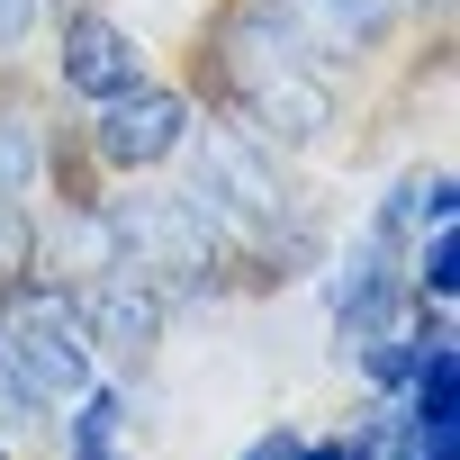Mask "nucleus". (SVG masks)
I'll use <instances>...</instances> for the list:
<instances>
[{
    "instance_id": "0eeeda50",
    "label": "nucleus",
    "mask_w": 460,
    "mask_h": 460,
    "mask_svg": "<svg viewBox=\"0 0 460 460\" xmlns=\"http://www.w3.org/2000/svg\"><path fill=\"white\" fill-rule=\"evenodd\" d=\"M334 307H343V325L352 334H370L388 307H397V271H388V244L370 235L361 253H352V271H343V289H334Z\"/></svg>"
},
{
    "instance_id": "39448f33",
    "label": "nucleus",
    "mask_w": 460,
    "mask_h": 460,
    "mask_svg": "<svg viewBox=\"0 0 460 460\" xmlns=\"http://www.w3.org/2000/svg\"><path fill=\"white\" fill-rule=\"evenodd\" d=\"M154 325H163V298L145 289V271L100 262V289L82 298V334H100V343H118V352H145Z\"/></svg>"
},
{
    "instance_id": "7ed1b4c3",
    "label": "nucleus",
    "mask_w": 460,
    "mask_h": 460,
    "mask_svg": "<svg viewBox=\"0 0 460 460\" xmlns=\"http://www.w3.org/2000/svg\"><path fill=\"white\" fill-rule=\"evenodd\" d=\"M181 199L208 217V235H217V226H280V208H289L280 181H271V163H262L244 136H208Z\"/></svg>"
},
{
    "instance_id": "9d476101",
    "label": "nucleus",
    "mask_w": 460,
    "mask_h": 460,
    "mask_svg": "<svg viewBox=\"0 0 460 460\" xmlns=\"http://www.w3.org/2000/svg\"><path fill=\"white\" fill-rule=\"evenodd\" d=\"M28 19H37V0H0V46H19Z\"/></svg>"
},
{
    "instance_id": "9b49d317",
    "label": "nucleus",
    "mask_w": 460,
    "mask_h": 460,
    "mask_svg": "<svg viewBox=\"0 0 460 460\" xmlns=\"http://www.w3.org/2000/svg\"><path fill=\"white\" fill-rule=\"evenodd\" d=\"M298 451H307V442H289V433H271V442H253L244 460H298Z\"/></svg>"
},
{
    "instance_id": "f03ea898",
    "label": "nucleus",
    "mask_w": 460,
    "mask_h": 460,
    "mask_svg": "<svg viewBox=\"0 0 460 460\" xmlns=\"http://www.w3.org/2000/svg\"><path fill=\"white\" fill-rule=\"evenodd\" d=\"M109 235L127 244V271H163V280H199L217 235H208V217L181 199V190H145L109 217Z\"/></svg>"
},
{
    "instance_id": "ddd939ff",
    "label": "nucleus",
    "mask_w": 460,
    "mask_h": 460,
    "mask_svg": "<svg viewBox=\"0 0 460 460\" xmlns=\"http://www.w3.org/2000/svg\"><path fill=\"white\" fill-rule=\"evenodd\" d=\"M0 460H10V451H0Z\"/></svg>"
},
{
    "instance_id": "6e6552de",
    "label": "nucleus",
    "mask_w": 460,
    "mask_h": 460,
    "mask_svg": "<svg viewBox=\"0 0 460 460\" xmlns=\"http://www.w3.org/2000/svg\"><path fill=\"white\" fill-rule=\"evenodd\" d=\"M343 460H415V415H370L343 442Z\"/></svg>"
},
{
    "instance_id": "20e7f679",
    "label": "nucleus",
    "mask_w": 460,
    "mask_h": 460,
    "mask_svg": "<svg viewBox=\"0 0 460 460\" xmlns=\"http://www.w3.org/2000/svg\"><path fill=\"white\" fill-rule=\"evenodd\" d=\"M181 136H190V109L172 100V91H118L109 100V118H100V154L109 163H127V172H145V163H163V154H181Z\"/></svg>"
},
{
    "instance_id": "f257e3e1",
    "label": "nucleus",
    "mask_w": 460,
    "mask_h": 460,
    "mask_svg": "<svg viewBox=\"0 0 460 460\" xmlns=\"http://www.w3.org/2000/svg\"><path fill=\"white\" fill-rule=\"evenodd\" d=\"M91 379V352H82V307L64 289H10L0 298V397L10 406H55Z\"/></svg>"
},
{
    "instance_id": "f8f14e48",
    "label": "nucleus",
    "mask_w": 460,
    "mask_h": 460,
    "mask_svg": "<svg viewBox=\"0 0 460 460\" xmlns=\"http://www.w3.org/2000/svg\"><path fill=\"white\" fill-rule=\"evenodd\" d=\"M298 460H343V442H316V451H298Z\"/></svg>"
},
{
    "instance_id": "423d86ee",
    "label": "nucleus",
    "mask_w": 460,
    "mask_h": 460,
    "mask_svg": "<svg viewBox=\"0 0 460 460\" xmlns=\"http://www.w3.org/2000/svg\"><path fill=\"white\" fill-rule=\"evenodd\" d=\"M136 46L109 28V19H73L64 28V82L82 91V100H118V91H136Z\"/></svg>"
},
{
    "instance_id": "1a4fd4ad",
    "label": "nucleus",
    "mask_w": 460,
    "mask_h": 460,
    "mask_svg": "<svg viewBox=\"0 0 460 460\" xmlns=\"http://www.w3.org/2000/svg\"><path fill=\"white\" fill-rule=\"evenodd\" d=\"M28 163H37L28 127H19V118H0V199H19V190H28Z\"/></svg>"
}]
</instances>
